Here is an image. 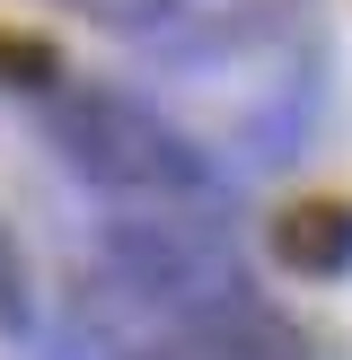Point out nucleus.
Here are the masks:
<instances>
[{
    "mask_svg": "<svg viewBox=\"0 0 352 360\" xmlns=\"http://www.w3.org/2000/svg\"><path fill=\"white\" fill-rule=\"evenodd\" d=\"M53 158H62L80 185L123 193V202H158L168 220H194V211H229V176L203 158V141L176 132L158 105H141L132 88H106V79H62L44 105Z\"/></svg>",
    "mask_w": 352,
    "mask_h": 360,
    "instance_id": "obj_1",
    "label": "nucleus"
},
{
    "mask_svg": "<svg viewBox=\"0 0 352 360\" xmlns=\"http://www.w3.org/2000/svg\"><path fill=\"white\" fill-rule=\"evenodd\" d=\"M97 264H106V281H115L123 299H141V308L168 316V334H185V326H203V316H220V308H238V299H256L246 264L229 255L211 229L168 220V211L106 220V229H97Z\"/></svg>",
    "mask_w": 352,
    "mask_h": 360,
    "instance_id": "obj_2",
    "label": "nucleus"
},
{
    "mask_svg": "<svg viewBox=\"0 0 352 360\" xmlns=\"http://www.w3.org/2000/svg\"><path fill=\"white\" fill-rule=\"evenodd\" d=\"M115 360H194V352H176V343H123Z\"/></svg>",
    "mask_w": 352,
    "mask_h": 360,
    "instance_id": "obj_7",
    "label": "nucleus"
},
{
    "mask_svg": "<svg viewBox=\"0 0 352 360\" xmlns=\"http://www.w3.org/2000/svg\"><path fill=\"white\" fill-rule=\"evenodd\" d=\"M273 255H282V273H299V281H344L352 273V202H334V193L291 202L273 220Z\"/></svg>",
    "mask_w": 352,
    "mask_h": 360,
    "instance_id": "obj_4",
    "label": "nucleus"
},
{
    "mask_svg": "<svg viewBox=\"0 0 352 360\" xmlns=\"http://www.w3.org/2000/svg\"><path fill=\"white\" fill-rule=\"evenodd\" d=\"M62 79H70V70H62V53H53L44 35H9V27H0V88H9V97L44 105Z\"/></svg>",
    "mask_w": 352,
    "mask_h": 360,
    "instance_id": "obj_5",
    "label": "nucleus"
},
{
    "mask_svg": "<svg viewBox=\"0 0 352 360\" xmlns=\"http://www.w3.org/2000/svg\"><path fill=\"white\" fill-rule=\"evenodd\" d=\"M176 352H194V360H317L308 343V326L299 316H282L273 299H238V308H220V316H203V326H185V334H168Z\"/></svg>",
    "mask_w": 352,
    "mask_h": 360,
    "instance_id": "obj_3",
    "label": "nucleus"
},
{
    "mask_svg": "<svg viewBox=\"0 0 352 360\" xmlns=\"http://www.w3.org/2000/svg\"><path fill=\"white\" fill-rule=\"evenodd\" d=\"M0 343H35V264L9 220H0Z\"/></svg>",
    "mask_w": 352,
    "mask_h": 360,
    "instance_id": "obj_6",
    "label": "nucleus"
}]
</instances>
